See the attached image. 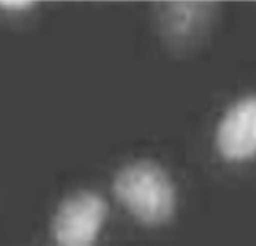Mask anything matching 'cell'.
<instances>
[{"label":"cell","mask_w":256,"mask_h":246,"mask_svg":"<svg viewBox=\"0 0 256 246\" xmlns=\"http://www.w3.org/2000/svg\"><path fill=\"white\" fill-rule=\"evenodd\" d=\"M118 200L145 225H162L176 208V189L164 169L148 160L125 165L113 183Z\"/></svg>","instance_id":"obj_1"},{"label":"cell","mask_w":256,"mask_h":246,"mask_svg":"<svg viewBox=\"0 0 256 246\" xmlns=\"http://www.w3.org/2000/svg\"><path fill=\"white\" fill-rule=\"evenodd\" d=\"M102 196L79 191L66 197L54 216L52 237L58 246H94L106 219Z\"/></svg>","instance_id":"obj_2"},{"label":"cell","mask_w":256,"mask_h":246,"mask_svg":"<svg viewBox=\"0 0 256 246\" xmlns=\"http://www.w3.org/2000/svg\"><path fill=\"white\" fill-rule=\"evenodd\" d=\"M216 145L227 160H247L256 156V96L232 105L216 131Z\"/></svg>","instance_id":"obj_3"},{"label":"cell","mask_w":256,"mask_h":246,"mask_svg":"<svg viewBox=\"0 0 256 246\" xmlns=\"http://www.w3.org/2000/svg\"><path fill=\"white\" fill-rule=\"evenodd\" d=\"M32 6L31 2H2L0 8L8 9L11 12H20V11H28Z\"/></svg>","instance_id":"obj_4"}]
</instances>
